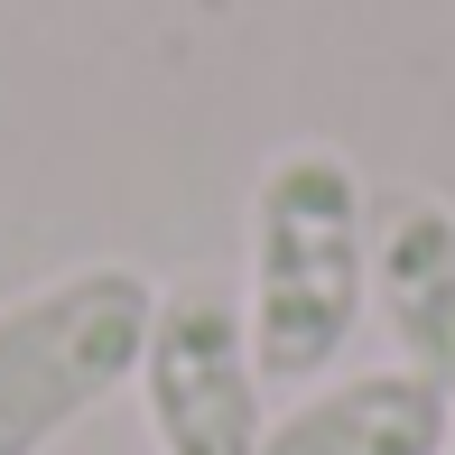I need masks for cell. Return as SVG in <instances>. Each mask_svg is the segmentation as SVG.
<instances>
[{
    "instance_id": "obj_5",
    "label": "cell",
    "mask_w": 455,
    "mask_h": 455,
    "mask_svg": "<svg viewBox=\"0 0 455 455\" xmlns=\"http://www.w3.org/2000/svg\"><path fill=\"white\" fill-rule=\"evenodd\" d=\"M446 419H455V400L400 363L325 371L288 409H270L260 455H446Z\"/></svg>"
},
{
    "instance_id": "obj_2",
    "label": "cell",
    "mask_w": 455,
    "mask_h": 455,
    "mask_svg": "<svg viewBox=\"0 0 455 455\" xmlns=\"http://www.w3.org/2000/svg\"><path fill=\"white\" fill-rule=\"evenodd\" d=\"M158 316V279L131 260H75V270L0 298V455H47L75 419L140 381Z\"/></svg>"
},
{
    "instance_id": "obj_3",
    "label": "cell",
    "mask_w": 455,
    "mask_h": 455,
    "mask_svg": "<svg viewBox=\"0 0 455 455\" xmlns=\"http://www.w3.org/2000/svg\"><path fill=\"white\" fill-rule=\"evenodd\" d=\"M140 419L158 455H260L270 437V371L242 325V288L223 279H168L140 354Z\"/></svg>"
},
{
    "instance_id": "obj_1",
    "label": "cell",
    "mask_w": 455,
    "mask_h": 455,
    "mask_svg": "<svg viewBox=\"0 0 455 455\" xmlns=\"http://www.w3.org/2000/svg\"><path fill=\"white\" fill-rule=\"evenodd\" d=\"M371 307V196L363 168L325 140H288L251 177V270L242 325L270 381H325L363 335Z\"/></svg>"
},
{
    "instance_id": "obj_4",
    "label": "cell",
    "mask_w": 455,
    "mask_h": 455,
    "mask_svg": "<svg viewBox=\"0 0 455 455\" xmlns=\"http://www.w3.org/2000/svg\"><path fill=\"white\" fill-rule=\"evenodd\" d=\"M371 316L390 335V363L455 400V204L446 196L371 204Z\"/></svg>"
},
{
    "instance_id": "obj_6",
    "label": "cell",
    "mask_w": 455,
    "mask_h": 455,
    "mask_svg": "<svg viewBox=\"0 0 455 455\" xmlns=\"http://www.w3.org/2000/svg\"><path fill=\"white\" fill-rule=\"evenodd\" d=\"M446 455H455V419H446Z\"/></svg>"
}]
</instances>
